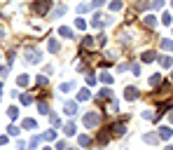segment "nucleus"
I'll list each match as a JSON object with an SVG mask.
<instances>
[{"label": "nucleus", "mask_w": 173, "mask_h": 150, "mask_svg": "<svg viewBox=\"0 0 173 150\" xmlns=\"http://www.w3.org/2000/svg\"><path fill=\"white\" fill-rule=\"evenodd\" d=\"M7 115H9V117H12V120H14V117H17V115H19V110H17V108H14V106H9Z\"/></svg>", "instance_id": "nucleus-18"}, {"label": "nucleus", "mask_w": 173, "mask_h": 150, "mask_svg": "<svg viewBox=\"0 0 173 150\" xmlns=\"http://www.w3.org/2000/svg\"><path fill=\"white\" fill-rule=\"evenodd\" d=\"M31 101H33V98L28 96V94H24V96H21V103H26V106H28V103H31Z\"/></svg>", "instance_id": "nucleus-25"}, {"label": "nucleus", "mask_w": 173, "mask_h": 150, "mask_svg": "<svg viewBox=\"0 0 173 150\" xmlns=\"http://www.w3.org/2000/svg\"><path fill=\"white\" fill-rule=\"evenodd\" d=\"M171 63H173V59H171V56H164V59H162V66H164V68H168Z\"/></svg>", "instance_id": "nucleus-19"}, {"label": "nucleus", "mask_w": 173, "mask_h": 150, "mask_svg": "<svg viewBox=\"0 0 173 150\" xmlns=\"http://www.w3.org/2000/svg\"><path fill=\"white\" fill-rule=\"evenodd\" d=\"M26 61L38 63V61H40V52H38V49H28V52H26Z\"/></svg>", "instance_id": "nucleus-3"}, {"label": "nucleus", "mask_w": 173, "mask_h": 150, "mask_svg": "<svg viewBox=\"0 0 173 150\" xmlns=\"http://www.w3.org/2000/svg\"><path fill=\"white\" fill-rule=\"evenodd\" d=\"M44 150H49V148H44Z\"/></svg>", "instance_id": "nucleus-30"}, {"label": "nucleus", "mask_w": 173, "mask_h": 150, "mask_svg": "<svg viewBox=\"0 0 173 150\" xmlns=\"http://www.w3.org/2000/svg\"><path fill=\"white\" fill-rule=\"evenodd\" d=\"M24 129H35V120H24Z\"/></svg>", "instance_id": "nucleus-16"}, {"label": "nucleus", "mask_w": 173, "mask_h": 150, "mask_svg": "<svg viewBox=\"0 0 173 150\" xmlns=\"http://www.w3.org/2000/svg\"><path fill=\"white\" fill-rule=\"evenodd\" d=\"M143 61H145V63L155 61V54H152V52H145V54H143Z\"/></svg>", "instance_id": "nucleus-13"}, {"label": "nucleus", "mask_w": 173, "mask_h": 150, "mask_svg": "<svg viewBox=\"0 0 173 150\" xmlns=\"http://www.w3.org/2000/svg\"><path fill=\"white\" fill-rule=\"evenodd\" d=\"M113 132H115V134H124L126 129H124V124H122V122H115V124H113Z\"/></svg>", "instance_id": "nucleus-7"}, {"label": "nucleus", "mask_w": 173, "mask_h": 150, "mask_svg": "<svg viewBox=\"0 0 173 150\" xmlns=\"http://www.w3.org/2000/svg\"><path fill=\"white\" fill-rule=\"evenodd\" d=\"M7 132H9V134H12V136H19V129H17V127H9Z\"/></svg>", "instance_id": "nucleus-27"}, {"label": "nucleus", "mask_w": 173, "mask_h": 150, "mask_svg": "<svg viewBox=\"0 0 173 150\" xmlns=\"http://www.w3.org/2000/svg\"><path fill=\"white\" fill-rule=\"evenodd\" d=\"M42 138H44V141H54V138H56V134H54V132H47Z\"/></svg>", "instance_id": "nucleus-20"}, {"label": "nucleus", "mask_w": 173, "mask_h": 150, "mask_svg": "<svg viewBox=\"0 0 173 150\" xmlns=\"http://www.w3.org/2000/svg\"><path fill=\"white\" fill-rule=\"evenodd\" d=\"M38 108H40V113H42V115H49V113H52V110H49V106H47V103H40V106H38Z\"/></svg>", "instance_id": "nucleus-15"}, {"label": "nucleus", "mask_w": 173, "mask_h": 150, "mask_svg": "<svg viewBox=\"0 0 173 150\" xmlns=\"http://www.w3.org/2000/svg\"><path fill=\"white\" fill-rule=\"evenodd\" d=\"M171 80H173V78H171Z\"/></svg>", "instance_id": "nucleus-31"}, {"label": "nucleus", "mask_w": 173, "mask_h": 150, "mask_svg": "<svg viewBox=\"0 0 173 150\" xmlns=\"http://www.w3.org/2000/svg\"><path fill=\"white\" fill-rule=\"evenodd\" d=\"M89 143H91L89 136H80V145H89Z\"/></svg>", "instance_id": "nucleus-21"}, {"label": "nucleus", "mask_w": 173, "mask_h": 150, "mask_svg": "<svg viewBox=\"0 0 173 150\" xmlns=\"http://www.w3.org/2000/svg\"><path fill=\"white\" fill-rule=\"evenodd\" d=\"M157 136H159V138H164V141H168V138H171V136H173L171 127H162V129H159V134H157Z\"/></svg>", "instance_id": "nucleus-4"}, {"label": "nucleus", "mask_w": 173, "mask_h": 150, "mask_svg": "<svg viewBox=\"0 0 173 150\" xmlns=\"http://www.w3.org/2000/svg\"><path fill=\"white\" fill-rule=\"evenodd\" d=\"M157 138H159L157 134H145V143H157Z\"/></svg>", "instance_id": "nucleus-12"}, {"label": "nucleus", "mask_w": 173, "mask_h": 150, "mask_svg": "<svg viewBox=\"0 0 173 150\" xmlns=\"http://www.w3.org/2000/svg\"><path fill=\"white\" fill-rule=\"evenodd\" d=\"M145 24H147V26H155L157 21H155V17H145Z\"/></svg>", "instance_id": "nucleus-24"}, {"label": "nucleus", "mask_w": 173, "mask_h": 150, "mask_svg": "<svg viewBox=\"0 0 173 150\" xmlns=\"http://www.w3.org/2000/svg\"><path fill=\"white\" fill-rule=\"evenodd\" d=\"M98 96H101V98H110V96H113V92H110L108 87H103V89H101V94H98Z\"/></svg>", "instance_id": "nucleus-9"}, {"label": "nucleus", "mask_w": 173, "mask_h": 150, "mask_svg": "<svg viewBox=\"0 0 173 150\" xmlns=\"http://www.w3.org/2000/svg\"><path fill=\"white\" fill-rule=\"evenodd\" d=\"M19 85H21V87H24V85H28V78H26V75H19Z\"/></svg>", "instance_id": "nucleus-23"}, {"label": "nucleus", "mask_w": 173, "mask_h": 150, "mask_svg": "<svg viewBox=\"0 0 173 150\" xmlns=\"http://www.w3.org/2000/svg\"><path fill=\"white\" fill-rule=\"evenodd\" d=\"M59 33H61L63 38H73V31H70V28H66V26H63V28H59Z\"/></svg>", "instance_id": "nucleus-11"}, {"label": "nucleus", "mask_w": 173, "mask_h": 150, "mask_svg": "<svg viewBox=\"0 0 173 150\" xmlns=\"http://www.w3.org/2000/svg\"><path fill=\"white\" fill-rule=\"evenodd\" d=\"M70 89H75V82H63L61 85V92H70Z\"/></svg>", "instance_id": "nucleus-8"}, {"label": "nucleus", "mask_w": 173, "mask_h": 150, "mask_svg": "<svg viewBox=\"0 0 173 150\" xmlns=\"http://www.w3.org/2000/svg\"><path fill=\"white\" fill-rule=\"evenodd\" d=\"M49 49H52V52H56V49H59V42H56V40H49Z\"/></svg>", "instance_id": "nucleus-22"}, {"label": "nucleus", "mask_w": 173, "mask_h": 150, "mask_svg": "<svg viewBox=\"0 0 173 150\" xmlns=\"http://www.w3.org/2000/svg\"><path fill=\"white\" fill-rule=\"evenodd\" d=\"M103 2H105V0H94V5H96V7H98V5H103Z\"/></svg>", "instance_id": "nucleus-28"}, {"label": "nucleus", "mask_w": 173, "mask_h": 150, "mask_svg": "<svg viewBox=\"0 0 173 150\" xmlns=\"http://www.w3.org/2000/svg\"><path fill=\"white\" fill-rule=\"evenodd\" d=\"M124 96H126V101H136V98H138V89L136 87H126L124 89Z\"/></svg>", "instance_id": "nucleus-2"}, {"label": "nucleus", "mask_w": 173, "mask_h": 150, "mask_svg": "<svg viewBox=\"0 0 173 150\" xmlns=\"http://www.w3.org/2000/svg\"><path fill=\"white\" fill-rule=\"evenodd\" d=\"M66 134H68V136H73V134H75V124H73V122L66 124Z\"/></svg>", "instance_id": "nucleus-14"}, {"label": "nucleus", "mask_w": 173, "mask_h": 150, "mask_svg": "<svg viewBox=\"0 0 173 150\" xmlns=\"http://www.w3.org/2000/svg\"><path fill=\"white\" fill-rule=\"evenodd\" d=\"M63 108H66V113H68V115H75V110H77V106H75L73 101H66V106H63Z\"/></svg>", "instance_id": "nucleus-6"}, {"label": "nucleus", "mask_w": 173, "mask_h": 150, "mask_svg": "<svg viewBox=\"0 0 173 150\" xmlns=\"http://www.w3.org/2000/svg\"><path fill=\"white\" fill-rule=\"evenodd\" d=\"M98 120H101V115H98V113H89V115H84L82 122H84V127H96Z\"/></svg>", "instance_id": "nucleus-1"}, {"label": "nucleus", "mask_w": 173, "mask_h": 150, "mask_svg": "<svg viewBox=\"0 0 173 150\" xmlns=\"http://www.w3.org/2000/svg\"><path fill=\"white\" fill-rule=\"evenodd\" d=\"M159 82H162V75H152V80H150V85H152V87H157Z\"/></svg>", "instance_id": "nucleus-17"}, {"label": "nucleus", "mask_w": 173, "mask_h": 150, "mask_svg": "<svg viewBox=\"0 0 173 150\" xmlns=\"http://www.w3.org/2000/svg\"><path fill=\"white\" fill-rule=\"evenodd\" d=\"M89 96H91V92H89V89H82V92H80V101H86V98H89Z\"/></svg>", "instance_id": "nucleus-10"}, {"label": "nucleus", "mask_w": 173, "mask_h": 150, "mask_svg": "<svg viewBox=\"0 0 173 150\" xmlns=\"http://www.w3.org/2000/svg\"><path fill=\"white\" fill-rule=\"evenodd\" d=\"M162 47H164V49H173V42H171V40H164V45H162Z\"/></svg>", "instance_id": "nucleus-26"}, {"label": "nucleus", "mask_w": 173, "mask_h": 150, "mask_svg": "<svg viewBox=\"0 0 173 150\" xmlns=\"http://www.w3.org/2000/svg\"><path fill=\"white\" fill-rule=\"evenodd\" d=\"M47 5H49V0H40V2H35V5H33V9L38 12V14H42L44 9H47Z\"/></svg>", "instance_id": "nucleus-5"}, {"label": "nucleus", "mask_w": 173, "mask_h": 150, "mask_svg": "<svg viewBox=\"0 0 173 150\" xmlns=\"http://www.w3.org/2000/svg\"><path fill=\"white\" fill-rule=\"evenodd\" d=\"M166 150H173V145H168V148H166Z\"/></svg>", "instance_id": "nucleus-29"}]
</instances>
